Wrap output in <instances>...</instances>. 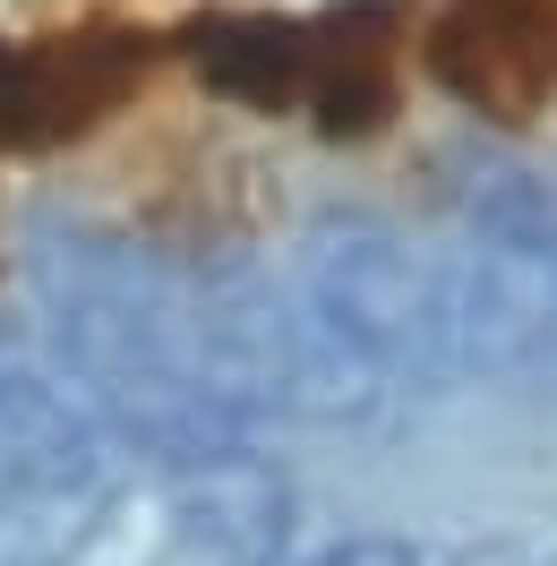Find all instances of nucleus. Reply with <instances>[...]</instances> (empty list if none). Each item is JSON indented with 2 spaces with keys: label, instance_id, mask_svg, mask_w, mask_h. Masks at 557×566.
<instances>
[{
  "label": "nucleus",
  "instance_id": "7ed1b4c3",
  "mask_svg": "<svg viewBox=\"0 0 557 566\" xmlns=\"http://www.w3.org/2000/svg\"><path fill=\"white\" fill-rule=\"evenodd\" d=\"M189 61L214 95H232L249 112H309V77H317V18H214L198 27Z\"/></svg>",
  "mask_w": 557,
  "mask_h": 566
},
{
  "label": "nucleus",
  "instance_id": "f257e3e1",
  "mask_svg": "<svg viewBox=\"0 0 557 566\" xmlns=\"http://www.w3.org/2000/svg\"><path fill=\"white\" fill-rule=\"evenodd\" d=\"M412 70L488 129H532L557 112V0H429Z\"/></svg>",
  "mask_w": 557,
  "mask_h": 566
},
{
  "label": "nucleus",
  "instance_id": "f03ea898",
  "mask_svg": "<svg viewBox=\"0 0 557 566\" xmlns=\"http://www.w3.org/2000/svg\"><path fill=\"white\" fill-rule=\"evenodd\" d=\"M155 70V35L70 27V35H0V146H70L104 129Z\"/></svg>",
  "mask_w": 557,
  "mask_h": 566
}]
</instances>
